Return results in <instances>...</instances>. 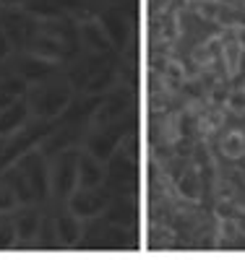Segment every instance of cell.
Instances as JSON below:
<instances>
[{"label": "cell", "mask_w": 245, "mask_h": 260, "mask_svg": "<svg viewBox=\"0 0 245 260\" xmlns=\"http://www.w3.org/2000/svg\"><path fill=\"white\" fill-rule=\"evenodd\" d=\"M26 0H0V8H21Z\"/></svg>", "instance_id": "obj_23"}, {"label": "cell", "mask_w": 245, "mask_h": 260, "mask_svg": "<svg viewBox=\"0 0 245 260\" xmlns=\"http://www.w3.org/2000/svg\"><path fill=\"white\" fill-rule=\"evenodd\" d=\"M123 136H125V122L120 117L102 125H92L84 136V151H89L99 161H110V156L120 148Z\"/></svg>", "instance_id": "obj_3"}, {"label": "cell", "mask_w": 245, "mask_h": 260, "mask_svg": "<svg viewBox=\"0 0 245 260\" xmlns=\"http://www.w3.org/2000/svg\"><path fill=\"white\" fill-rule=\"evenodd\" d=\"M237 229H242V232H245V213H240V216H237Z\"/></svg>", "instance_id": "obj_24"}, {"label": "cell", "mask_w": 245, "mask_h": 260, "mask_svg": "<svg viewBox=\"0 0 245 260\" xmlns=\"http://www.w3.org/2000/svg\"><path fill=\"white\" fill-rule=\"evenodd\" d=\"M0 29L11 39L13 50L24 52L29 42L39 34V21L29 16L24 8H0Z\"/></svg>", "instance_id": "obj_5"}, {"label": "cell", "mask_w": 245, "mask_h": 260, "mask_svg": "<svg viewBox=\"0 0 245 260\" xmlns=\"http://www.w3.org/2000/svg\"><path fill=\"white\" fill-rule=\"evenodd\" d=\"M18 245V234L11 221V213H0V250H11Z\"/></svg>", "instance_id": "obj_18"}, {"label": "cell", "mask_w": 245, "mask_h": 260, "mask_svg": "<svg viewBox=\"0 0 245 260\" xmlns=\"http://www.w3.org/2000/svg\"><path fill=\"white\" fill-rule=\"evenodd\" d=\"M107 180V167L97 156L81 148L78 154V187H99Z\"/></svg>", "instance_id": "obj_11"}, {"label": "cell", "mask_w": 245, "mask_h": 260, "mask_svg": "<svg viewBox=\"0 0 245 260\" xmlns=\"http://www.w3.org/2000/svg\"><path fill=\"white\" fill-rule=\"evenodd\" d=\"M177 192H180L185 201H198L201 198V180H198V169L196 167L185 169V175L177 180Z\"/></svg>", "instance_id": "obj_15"}, {"label": "cell", "mask_w": 245, "mask_h": 260, "mask_svg": "<svg viewBox=\"0 0 245 260\" xmlns=\"http://www.w3.org/2000/svg\"><path fill=\"white\" fill-rule=\"evenodd\" d=\"M29 117H32V110H29L26 96H21V99L11 102L8 107H3L0 110V138L16 136L21 127L29 125Z\"/></svg>", "instance_id": "obj_8"}, {"label": "cell", "mask_w": 245, "mask_h": 260, "mask_svg": "<svg viewBox=\"0 0 245 260\" xmlns=\"http://www.w3.org/2000/svg\"><path fill=\"white\" fill-rule=\"evenodd\" d=\"M222 154L227 159H242L245 156V133L240 130H232L222 138Z\"/></svg>", "instance_id": "obj_16"}, {"label": "cell", "mask_w": 245, "mask_h": 260, "mask_svg": "<svg viewBox=\"0 0 245 260\" xmlns=\"http://www.w3.org/2000/svg\"><path fill=\"white\" fill-rule=\"evenodd\" d=\"M26 102H29V110L32 117L37 120H58L68 104L73 102V83L68 81V76H47L42 81L29 83V91H26Z\"/></svg>", "instance_id": "obj_1"}, {"label": "cell", "mask_w": 245, "mask_h": 260, "mask_svg": "<svg viewBox=\"0 0 245 260\" xmlns=\"http://www.w3.org/2000/svg\"><path fill=\"white\" fill-rule=\"evenodd\" d=\"M78 42H81V47L86 52H97V55H107V52H113V47H115L113 42H110L102 21L97 16L78 21Z\"/></svg>", "instance_id": "obj_7"}, {"label": "cell", "mask_w": 245, "mask_h": 260, "mask_svg": "<svg viewBox=\"0 0 245 260\" xmlns=\"http://www.w3.org/2000/svg\"><path fill=\"white\" fill-rule=\"evenodd\" d=\"M55 68H58V65H52V62H47V60H39V57L24 52V60L16 65V73H18V76H24L29 83H34V81H42V78L52 76Z\"/></svg>", "instance_id": "obj_13"}, {"label": "cell", "mask_w": 245, "mask_h": 260, "mask_svg": "<svg viewBox=\"0 0 245 260\" xmlns=\"http://www.w3.org/2000/svg\"><path fill=\"white\" fill-rule=\"evenodd\" d=\"M97 18L102 21V26H104L110 42H113L115 47L125 45L128 34H125V16H123V8H118V6H107L104 11L97 13Z\"/></svg>", "instance_id": "obj_12"}, {"label": "cell", "mask_w": 245, "mask_h": 260, "mask_svg": "<svg viewBox=\"0 0 245 260\" xmlns=\"http://www.w3.org/2000/svg\"><path fill=\"white\" fill-rule=\"evenodd\" d=\"M42 250L47 247H55L58 245V234H55V219L52 216H42L39 221V232H37V240H34Z\"/></svg>", "instance_id": "obj_17"}, {"label": "cell", "mask_w": 245, "mask_h": 260, "mask_svg": "<svg viewBox=\"0 0 245 260\" xmlns=\"http://www.w3.org/2000/svg\"><path fill=\"white\" fill-rule=\"evenodd\" d=\"M13 52H16V50H13V45H11V39L6 37L3 29H0V62H6Z\"/></svg>", "instance_id": "obj_22"}, {"label": "cell", "mask_w": 245, "mask_h": 260, "mask_svg": "<svg viewBox=\"0 0 245 260\" xmlns=\"http://www.w3.org/2000/svg\"><path fill=\"white\" fill-rule=\"evenodd\" d=\"M78 154L81 146H71L50 156V195L55 203H65L78 187Z\"/></svg>", "instance_id": "obj_2"}, {"label": "cell", "mask_w": 245, "mask_h": 260, "mask_svg": "<svg viewBox=\"0 0 245 260\" xmlns=\"http://www.w3.org/2000/svg\"><path fill=\"white\" fill-rule=\"evenodd\" d=\"M24 8L29 16H34L37 21H47V18H58L65 13V8L58 3V0H26Z\"/></svg>", "instance_id": "obj_14"}, {"label": "cell", "mask_w": 245, "mask_h": 260, "mask_svg": "<svg viewBox=\"0 0 245 260\" xmlns=\"http://www.w3.org/2000/svg\"><path fill=\"white\" fill-rule=\"evenodd\" d=\"M18 206H21V203H18L16 190H13L3 177H0V213H13Z\"/></svg>", "instance_id": "obj_19"}, {"label": "cell", "mask_w": 245, "mask_h": 260, "mask_svg": "<svg viewBox=\"0 0 245 260\" xmlns=\"http://www.w3.org/2000/svg\"><path fill=\"white\" fill-rule=\"evenodd\" d=\"M227 110L235 115H245V86H237V89L230 91L227 96Z\"/></svg>", "instance_id": "obj_20"}, {"label": "cell", "mask_w": 245, "mask_h": 260, "mask_svg": "<svg viewBox=\"0 0 245 260\" xmlns=\"http://www.w3.org/2000/svg\"><path fill=\"white\" fill-rule=\"evenodd\" d=\"M11 221H13V226H16L18 242L29 245V242H34V240H37L42 213H39L37 203H24V206H18V208L11 213Z\"/></svg>", "instance_id": "obj_9"}, {"label": "cell", "mask_w": 245, "mask_h": 260, "mask_svg": "<svg viewBox=\"0 0 245 260\" xmlns=\"http://www.w3.org/2000/svg\"><path fill=\"white\" fill-rule=\"evenodd\" d=\"M60 208V206H58ZM55 219V234H58V245L60 247H76L81 242V234H84V226H81V219L76 213H71L68 208H63L52 216Z\"/></svg>", "instance_id": "obj_10"}, {"label": "cell", "mask_w": 245, "mask_h": 260, "mask_svg": "<svg viewBox=\"0 0 245 260\" xmlns=\"http://www.w3.org/2000/svg\"><path fill=\"white\" fill-rule=\"evenodd\" d=\"M113 201V190L107 185H99V187H76L71 192V198L65 201V208L71 213H76L81 221H92L97 216L104 213V208Z\"/></svg>", "instance_id": "obj_6"}, {"label": "cell", "mask_w": 245, "mask_h": 260, "mask_svg": "<svg viewBox=\"0 0 245 260\" xmlns=\"http://www.w3.org/2000/svg\"><path fill=\"white\" fill-rule=\"evenodd\" d=\"M16 164L21 167V172H24V177L32 187L34 203H44L50 198V159L37 146V148H29Z\"/></svg>", "instance_id": "obj_4"}, {"label": "cell", "mask_w": 245, "mask_h": 260, "mask_svg": "<svg viewBox=\"0 0 245 260\" xmlns=\"http://www.w3.org/2000/svg\"><path fill=\"white\" fill-rule=\"evenodd\" d=\"M165 73L175 81V83H180V81H185V71H183V65L177 62V60H170L167 65H165Z\"/></svg>", "instance_id": "obj_21"}, {"label": "cell", "mask_w": 245, "mask_h": 260, "mask_svg": "<svg viewBox=\"0 0 245 260\" xmlns=\"http://www.w3.org/2000/svg\"><path fill=\"white\" fill-rule=\"evenodd\" d=\"M6 146H8V138H0V154L6 151Z\"/></svg>", "instance_id": "obj_25"}]
</instances>
